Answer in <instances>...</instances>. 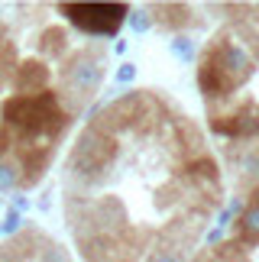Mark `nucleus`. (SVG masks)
I'll list each match as a JSON object with an SVG mask.
<instances>
[{
  "label": "nucleus",
  "instance_id": "obj_1",
  "mask_svg": "<svg viewBox=\"0 0 259 262\" xmlns=\"http://www.w3.org/2000/svg\"><path fill=\"white\" fill-rule=\"evenodd\" d=\"M253 68L256 58L240 42H233L230 33H217L198 62V88L207 104H214L217 97H230L253 75Z\"/></svg>",
  "mask_w": 259,
  "mask_h": 262
},
{
  "label": "nucleus",
  "instance_id": "obj_2",
  "mask_svg": "<svg viewBox=\"0 0 259 262\" xmlns=\"http://www.w3.org/2000/svg\"><path fill=\"white\" fill-rule=\"evenodd\" d=\"M68 123L55 91L39 94H13L4 104V129H13L19 139H58Z\"/></svg>",
  "mask_w": 259,
  "mask_h": 262
},
{
  "label": "nucleus",
  "instance_id": "obj_3",
  "mask_svg": "<svg viewBox=\"0 0 259 262\" xmlns=\"http://www.w3.org/2000/svg\"><path fill=\"white\" fill-rule=\"evenodd\" d=\"M58 10L68 16L72 26L91 36H117V29L130 19L126 4H62Z\"/></svg>",
  "mask_w": 259,
  "mask_h": 262
},
{
  "label": "nucleus",
  "instance_id": "obj_4",
  "mask_svg": "<svg viewBox=\"0 0 259 262\" xmlns=\"http://www.w3.org/2000/svg\"><path fill=\"white\" fill-rule=\"evenodd\" d=\"M104 78V58L94 55L91 49H84V52H75L72 58L65 62V72H62V81L65 88L72 91L78 100H88L97 91Z\"/></svg>",
  "mask_w": 259,
  "mask_h": 262
},
{
  "label": "nucleus",
  "instance_id": "obj_5",
  "mask_svg": "<svg viewBox=\"0 0 259 262\" xmlns=\"http://www.w3.org/2000/svg\"><path fill=\"white\" fill-rule=\"evenodd\" d=\"M211 129L217 136H227V139L259 136V104L256 100H246V104H240L233 114H214L211 117Z\"/></svg>",
  "mask_w": 259,
  "mask_h": 262
},
{
  "label": "nucleus",
  "instance_id": "obj_6",
  "mask_svg": "<svg viewBox=\"0 0 259 262\" xmlns=\"http://www.w3.org/2000/svg\"><path fill=\"white\" fill-rule=\"evenodd\" d=\"M49 81V68L39 62H26L23 68H16V94H39Z\"/></svg>",
  "mask_w": 259,
  "mask_h": 262
},
{
  "label": "nucleus",
  "instance_id": "obj_7",
  "mask_svg": "<svg viewBox=\"0 0 259 262\" xmlns=\"http://www.w3.org/2000/svg\"><path fill=\"white\" fill-rule=\"evenodd\" d=\"M236 236H240V243H259V188L250 194V204L236 220Z\"/></svg>",
  "mask_w": 259,
  "mask_h": 262
},
{
  "label": "nucleus",
  "instance_id": "obj_8",
  "mask_svg": "<svg viewBox=\"0 0 259 262\" xmlns=\"http://www.w3.org/2000/svg\"><path fill=\"white\" fill-rule=\"evenodd\" d=\"M188 10L191 7H185V4H162V7H156V13H168V16H162V23L182 29V26H195L198 23V16H182V13H188Z\"/></svg>",
  "mask_w": 259,
  "mask_h": 262
},
{
  "label": "nucleus",
  "instance_id": "obj_9",
  "mask_svg": "<svg viewBox=\"0 0 259 262\" xmlns=\"http://www.w3.org/2000/svg\"><path fill=\"white\" fill-rule=\"evenodd\" d=\"M16 185H23V172H19V165L0 159V191H13Z\"/></svg>",
  "mask_w": 259,
  "mask_h": 262
},
{
  "label": "nucleus",
  "instance_id": "obj_10",
  "mask_svg": "<svg viewBox=\"0 0 259 262\" xmlns=\"http://www.w3.org/2000/svg\"><path fill=\"white\" fill-rule=\"evenodd\" d=\"M42 39H46L42 49H46L49 55H62V49H65V33H62V29H49Z\"/></svg>",
  "mask_w": 259,
  "mask_h": 262
},
{
  "label": "nucleus",
  "instance_id": "obj_11",
  "mask_svg": "<svg viewBox=\"0 0 259 262\" xmlns=\"http://www.w3.org/2000/svg\"><path fill=\"white\" fill-rule=\"evenodd\" d=\"M240 172H246L250 178H256V175H259V146H250V149H246V152H243Z\"/></svg>",
  "mask_w": 259,
  "mask_h": 262
},
{
  "label": "nucleus",
  "instance_id": "obj_12",
  "mask_svg": "<svg viewBox=\"0 0 259 262\" xmlns=\"http://www.w3.org/2000/svg\"><path fill=\"white\" fill-rule=\"evenodd\" d=\"M172 52H175L178 58H185V62H191V58H195L191 39H188V36H175V39H172Z\"/></svg>",
  "mask_w": 259,
  "mask_h": 262
},
{
  "label": "nucleus",
  "instance_id": "obj_13",
  "mask_svg": "<svg viewBox=\"0 0 259 262\" xmlns=\"http://www.w3.org/2000/svg\"><path fill=\"white\" fill-rule=\"evenodd\" d=\"M19 224H23V217H19V210L13 207V210H7V217H4V224H0V233H16L19 230Z\"/></svg>",
  "mask_w": 259,
  "mask_h": 262
},
{
  "label": "nucleus",
  "instance_id": "obj_14",
  "mask_svg": "<svg viewBox=\"0 0 259 262\" xmlns=\"http://www.w3.org/2000/svg\"><path fill=\"white\" fill-rule=\"evenodd\" d=\"M130 26H133V33H146V29L153 26V16H149L146 10H143V13H133V16H130Z\"/></svg>",
  "mask_w": 259,
  "mask_h": 262
},
{
  "label": "nucleus",
  "instance_id": "obj_15",
  "mask_svg": "<svg viewBox=\"0 0 259 262\" xmlns=\"http://www.w3.org/2000/svg\"><path fill=\"white\" fill-rule=\"evenodd\" d=\"M39 262H68V256H65L62 246H46V249H42V259H39Z\"/></svg>",
  "mask_w": 259,
  "mask_h": 262
},
{
  "label": "nucleus",
  "instance_id": "obj_16",
  "mask_svg": "<svg viewBox=\"0 0 259 262\" xmlns=\"http://www.w3.org/2000/svg\"><path fill=\"white\" fill-rule=\"evenodd\" d=\"M133 78H136V65L133 62H123L120 68H117V81H120V84H130Z\"/></svg>",
  "mask_w": 259,
  "mask_h": 262
},
{
  "label": "nucleus",
  "instance_id": "obj_17",
  "mask_svg": "<svg viewBox=\"0 0 259 262\" xmlns=\"http://www.w3.org/2000/svg\"><path fill=\"white\" fill-rule=\"evenodd\" d=\"M153 262H185L178 253H168V249H162V253H156L153 256Z\"/></svg>",
  "mask_w": 259,
  "mask_h": 262
}]
</instances>
